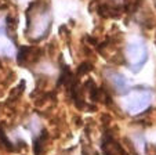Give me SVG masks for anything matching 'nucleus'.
I'll return each mask as SVG.
<instances>
[{
    "label": "nucleus",
    "mask_w": 156,
    "mask_h": 155,
    "mask_svg": "<svg viewBox=\"0 0 156 155\" xmlns=\"http://www.w3.org/2000/svg\"><path fill=\"white\" fill-rule=\"evenodd\" d=\"M153 97L152 89L145 87V86H136L131 87L123 94V101L122 105L123 109L131 116L140 115L145 112L151 107Z\"/></svg>",
    "instance_id": "1"
},
{
    "label": "nucleus",
    "mask_w": 156,
    "mask_h": 155,
    "mask_svg": "<svg viewBox=\"0 0 156 155\" xmlns=\"http://www.w3.org/2000/svg\"><path fill=\"white\" fill-rule=\"evenodd\" d=\"M126 60L129 68L134 73L140 72L145 62L148 61V49L142 40H136L127 44L126 47Z\"/></svg>",
    "instance_id": "2"
},
{
    "label": "nucleus",
    "mask_w": 156,
    "mask_h": 155,
    "mask_svg": "<svg viewBox=\"0 0 156 155\" xmlns=\"http://www.w3.org/2000/svg\"><path fill=\"white\" fill-rule=\"evenodd\" d=\"M105 75H106V79H108L109 85L112 86V89L118 94L123 96V94L130 89L127 79L124 78V75H122L120 72H118V71H113V69H108L105 72Z\"/></svg>",
    "instance_id": "3"
},
{
    "label": "nucleus",
    "mask_w": 156,
    "mask_h": 155,
    "mask_svg": "<svg viewBox=\"0 0 156 155\" xmlns=\"http://www.w3.org/2000/svg\"><path fill=\"white\" fill-rule=\"evenodd\" d=\"M14 54V46L7 33V27L3 25L0 27V56L11 57Z\"/></svg>",
    "instance_id": "4"
},
{
    "label": "nucleus",
    "mask_w": 156,
    "mask_h": 155,
    "mask_svg": "<svg viewBox=\"0 0 156 155\" xmlns=\"http://www.w3.org/2000/svg\"><path fill=\"white\" fill-rule=\"evenodd\" d=\"M47 130H41V133L37 136V137H35V140H33V154L35 155H40L41 151H43V146L44 143H46V140H47Z\"/></svg>",
    "instance_id": "5"
},
{
    "label": "nucleus",
    "mask_w": 156,
    "mask_h": 155,
    "mask_svg": "<svg viewBox=\"0 0 156 155\" xmlns=\"http://www.w3.org/2000/svg\"><path fill=\"white\" fill-rule=\"evenodd\" d=\"M30 53H32V47H29V46H21L20 51H18V64L24 65Z\"/></svg>",
    "instance_id": "6"
},
{
    "label": "nucleus",
    "mask_w": 156,
    "mask_h": 155,
    "mask_svg": "<svg viewBox=\"0 0 156 155\" xmlns=\"http://www.w3.org/2000/svg\"><path fill=\"white\" fill-rule=\"evenodd\" d=\"M0 144H2L3 147H6L9 151H15L14 144L9 140V137L6 136V133H4V130L2 127H0Z\"/></svg>",
    "instance_id": "7"
},
{
    "label": "nucleus",
    "mask_w": 156,
    "mask_h": 155,
    "mask_svg": "<svg viewBox=\"0 0 156 155\" xmlns=\"http://www.w3.org/2000/svg\"><path fill=\"white\" fill-rule=\"evenodd\" d=\"M93 69V65L90 62H83L79 68H77V76H82V75H86L87 72Z\"/></svg>",
    "instance_id": "8"
}]
</instances>
